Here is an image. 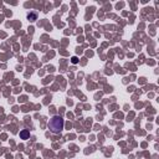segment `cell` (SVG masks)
Wrapping results in <instances>:
<instances>
[{"mask_svg":"<svg viewBox=\"0 0 159 159\" xmlns=\"http://www.w3.org/2000/svg\"><path fill=\"white\" fill-rule=\"evenodd\" d=\"M29 137H30V132L28 129H24V131L20 132V138L21 139H28Z\"/></svg>","mask_w":159,"mask_h":159,"instance_id":"7a4b0ae2","label":"cell"},{"mask_svg":"<svg viewBox=\"0 0 159 159\" xmlns=\"http://www.w3.org/2000/svg\"><path fill=\"white\" fill-rule=\"evenodd\" d=\"M63 126H65V122H63V119L60 116L52 117L50 119V122H49V128L54 133H60L63 129Z\"/></svg>","mask_w":159,"mask_h":159,"instance_id":"6da1fadb","label":"cell"},{"mask_svg":"<svg viewBox=\"0 0 159 159\" xmlns=\"http://www.w3.org/2000/svg\"><path fill=\"white\" fill-rule=\"evenodd\" d=\"M72 62H73V63H77V57H73V59H72Z\"/></svg>","mask_w":159,"mask_h":159,"instance_id":"277c9868","label":"cell"},{"mask_svg":"<svg viewBox=\"0 0 159 159\" xmlns=\"http://www.w3.org/2000/svg\"><path fill=\"white\" fill-rule=\"evenodd\" d=\"M28 19L30 21H35L36 19H37V14L35 13V11H32V13H29V15H28Z\"/></svg>","mask_w":159,"mask_h":159,"instance_id":"3957f363","label":"cell"}]
</instances>
